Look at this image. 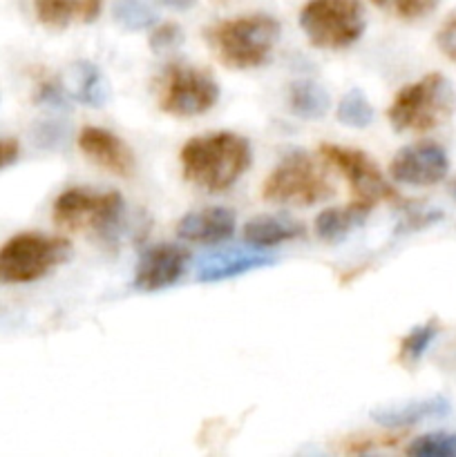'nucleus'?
Masks as SVG:
<instances>
[{
  "mask_svg": "<svg viewBox=\"0 0 456 457\" xmlns=\"http://www.w3.org/2000/svg\"><path fill=\"white\" fill-rule=\"evenodd\" d=\"M183 179L206 192L228 190L250 168L249 138L235 132H210L190 138L182 147Z\"/></svg>",
  "mask_w": 456,
  "mask_h": 457,
  "instance_id": "obj_1",
  "label": "nucleus"
},
{
  "mask_svg": "<svg viewBox=\"0 0 456 457\" xmlns=\"http://www.w3.org/2000/svg\"><path fill=\"white\" fill-rule=\"evenodd\" d=\"M282 27L268 13L228 18L206 29V40L217 52L219 61L232 70H253L271 58Z\"/></svg>",
  "mask_w": 456,
  "mask_h": 457,
  "instance_id": "obj_2",
  "label": "nucleus"
},
{
  "mask_svg": "<svg viewBox=\"0 0 456 457\" xmlns=\"http://www.w3.org/2000/svg\"><path fill=\"white\" fill-rule=\"evenodd\" d=\"M456 112V89L438 71L405 85L393 96L387 116L396 132H432Z\"/></svg>",
  "mask_w": 456,
  "mask_h": 457,
  "instance_id": "obj_3",
  "label": "nucleus"
},
{
  "mask_svg": "<svg viewBox=\"0 0 456 457\" xmlns=\"http://www.w3.org/2000/svg\"><path fill=\"white\" fill-rule=\"evenodd\" d=\"M72 245L63 237L22 232L0 248V284H31L70 259Z\"/></svg>",
  "mask_w": 456,
  "mask_h": 457,
  "instance_id": "obj_4",
  "label": "nucleus"
},
{
  "mask_svg": "<svg viewBox=\"0 0 456 457\" xmlns=\"http://www.w3.org/2000/svg\"><path fill=\"white\" fill-rule=\"evenodd\" d=\"M156 103L165 114L199 116L219 101V85L210 71L188 62H170L155 80Z\"/></svg>",
  "mask_w": 456,
  "mask_h": 457,
  "instance_id": "obj_5",
  "label": "nucleus"
},
{
  "mask_svg": "<svg viewBox=\"0 0 456 457\" xmlns=\"http://www.w3.org/2000/svg\"><path fill=\"white\" fill-rule=\"evenodd\" d=\"M300 27L320 49L351 47L365 34V7L360 0H308Z\"/></svg>",
  "mask_w": 456,
  "mask_h": 457,
  "instance_id": "obj_6",
  "label": "nucleus"
},
{
  "mask_svg": "<svg viewBox=\"0 0 456 457\" xmlns=\"http://www.w3.org/2000/svg\"><path fill=\"white\" fill-rule=\"evenodd\" d=\"M262 196L277 205H313L334 196V186L307 152H293L271 170Z\"/></svg>",
  "mask_w": 456,
  "mask_h": 457,
  "instance_id": "obj_7",
  "label": "nucleus"
},
{
  "mask_svg": "<svg viewBox=\"0 0 456 457\" xmlns=\"http://www.w3.org/2000/svg\"><path fill=\"white\" fill-rule=\"evenodd\" d=\"M125 201L119 192H94L89 187H70L54 201L52 219L56 226L74 232H97L107 237L123 217Z\"/></svg>",
  "mask_w": 456,
  "mask_h": 457,
  "instance_id": "obj_8",
  "label": "nucleus"
},
{
  "mask_svg": "<svg viewBox=\"0 0 456 457\" xmlns=\"http://www.w3.org/2000/svg\"><path fill=\"white\" fill-rule=\"evenodd\" d=\"M320 156L347 179L349 187L356 192L358 201H365L371 205H376L378 201H401L398 192L384 179L383 170L376 165V161L367 152L358 150V147L325 143V145H320Z\"/></svg>",
  "mask_w": 456,
  "mask_h": 457,
  "instance_id": "obj_9",
  "label": "nucleus"
},
{
  "mask_svg": "<svg viewBox=\"0 0 456 457\" xmlns=\"http://www.w3.org/2000/svg\"><path fill=\"white\" fill-rule=\"evenodd\" d=\"M450 172L445 147L434 141H418L401 147L389 165L393 181L402 186H436Z\"/></svg>",
  "mask_w": 456,
  "mask_h": 457,
  "instance_id": "obj_10",
  "label": "nucleus"
},
{
  "mask_svg": "<svg viewBox=\"0 0 456 457\" xmlns=\"http://www.w3.org/2000/svg\"><path fill=\"white\" fill-rule=\"evenodd\" d=\"M188 253L182 245L161 244L146 250L139 259L137 272H134V288L143 293H156V290L170 288L182 279L186 270Z\"/></svg>",
  "mask_w": 456,
  "mask_h": 457,
  "instance_id": "obj_11",
  "label": "nucleus"
},
{
  "mask_svg": "<svg viewBox=\"0 0 456 457\" xmlns=\"http://www.w3.org/2000/svg\"><path fill=\"white\" fill-rule=\"evenodd\" d=\"M79 147L92 163L98 168L107 170V172L116 174V177H132L137 170V159L134 152L130 150L128 143L114 132L103 128H85L79 134Z\"/></svg>",
  "mask_w": 456,
  "mask_h": 457,
  "instance_id": "obj_12",
  "label": "nucleus"
},
{
  "mask_svg": "<svg viewBox=\"0 0 456 457\" xmlns=\"http://www.w3.org/2000/svg\"><path fill=\"white\" fill-rule=\"evenodd\" d=\"M235 226L237 217L232 210L213 205L183 214L177 223V237L188 244H219L231 239Z\"/></svg>",
  "mask_w": 456,
  "mask_h": 457,
  "instance_id": "obj_13",
  "label": "nucleus"
},
{
  "mask_svg": "<svg viewBox=\"0 0 456 457\" xmlns=\"http://www.w3.org/2000/svg\"><path fill=\"white\" fill-rule=\"evenodd\" d=\"M61 85L72 101H79L83 105L94 107V110L107 105V101H110L112 89L106 74L89 61L72 62L63 71Z\"/></svg>",
  "mask_w": 456,
  "mask_h": 457,
  "instance_id": "obj_14",
  "label": "nucleus"
},
{
  "mask_svg": "<svg viewBox=\"0 0 456 457\" xmlns=\"http://www.w3.org/2000/svg\"><path fill=\"white\" fill-rule=\"evenodd\" d=\"M275 263V257L262 253H244V250H226L215 253L197 263L195 272L199 281H222L231 277L246 275L250 270H259Z\"/></svg>",
  "mask_w": 456,
  "mask_h": 457,
  "instance_id": "obj_15",
  "label": "nucleus"
},
{
  "mask_svg": "<svg viewBox=\"0 0 456 457\" xmlns=\"http://www.w3.org/2000/svg\"><path fill=\"white\" fill-rule=\"evenodd\" d=\"M103 0H34L36 18L45 27L65 29L74 25H88L101 16Z\"/></svg>",
  "mask_w": 456,
  "mask_h": 457,
  "instance_id": "obj_16",
  "label": "nucleus"
},
{
  "mask_svg": "<svg viewBox=\"0 0 456 457\" xmlns=\"http://www.w3.org/2000/svg\"><path fill=\"white\" fill-rule=\"evenodd\" d=\"M302 235V223L284 214H259L246 221L244 226V241L253 248H273V245L300 239Z\"/></svg>",
  "mask_w": 456,
  "mask_h": 457,
  "instance_id": "obj_17",
  "label": "nucleus"
},
{
  "mask_svg": "<svg viewBox=\"0 0 456 457\" xmlns=\"http://www.w3.org/2000/svg\"><path fill=\"white\" fill-rule=\"evenodd\" d=\"M450 402L445 397L436 395L429 397V400H418L410 402V404L402 406H383V409H374L369 413V418L374 420L380 427H411V424H418L423 420L432 418H445L450 415Z\"/></svg>",
  "mask_w": 456,
  "mask_h": 457,
  "instance_id": "obj_18",
  "label": "nucleus"
},
{
  "mask_svg": "<svg viewBox=\"0 0 456 457\" xmlns=\"http://www.w3.org/2000/svg\"><path fill=\"white\" fill-rule=\"evenodd\" d=\"M374 205L365 204V201H353V204L342 205V208H329L322 210L316 217V235L322 241L329 244H338V241L347 239L351 230H356L360 223L367 221Z\"/></svg>",
  "mask_w": 456,
  "mask_h": 457,
  "instance_id": "obj_19",
  "label": "nucleus"
},
{
  "mask_svg": "<svg viewBox=\"0 0 456 457\" xmlns=\"http://www.w3.org/2000/svg\"><path fill=\"white\" fill-rule=\"evenodd\" d=\"M289 107L300 119L317 120L329 112V92L316 80H295L289 87Z\"/></svg>",
  "mask_w": 456,
  "mask_h": 457,
  "instance_id": "obj_20",
  "label": "nucleus"
},
{
  "mask_svg": "<svg viewBox=\"0 0 456 457\" xmlns=\"http://www.w3.org/2000/svg\"><path fill=\"white\" fill-rule=\"evenodd\" d=\"M335 119L342 125H347V128H369L371 120H374V107H371L369 98H367V94L362 89L353 87L340 98Z\"/></svg>",
  "mask_w": 456,
  "mask_h": 457,
  "instance_id": "obj_21",
  "label": "nucleus"
},
{
  "mask_svg": "<svg viewBox=\"0 0 456 457\" xmlns=\"http://www.w3.org/2000/svg\"><path fill=\"white\" fill-rule=\"evenodd\" d=\"M438 320H429L425 324L411 328L405 337L401 339V348H398V360L405 366H414L423 360V355L427 353V348L432 346V342L438 335Z\"/></svg>",
  "mask_w": 456,
  "mask_h": 457,
  "instance_id": "obj_22",
  "label": "nucleus"
},
{
  "mask_svg": "<svg viewBox=\"0 0 456 457\" xmlns=\"http://www.w3.org/2000/svg\"><path fill=\"white\" fill-rule=\"evenodd\" d=\"M112 16L125 29L139 31L150 29L156 25V13L146 0H114L112 4Z\"/></svg>",
  "mask_w": 456,
  "mask_h": 457,
  "instance_id": "obj_23",
  "label": "nucleus"
},
{
  "mask_svg": "<svg viewBox=\"0 0 456 457\" xmlns=\"http://www.w3.org/2000/svg\"><path fill=\"white\" fill-rule=\"evenodd\" d=\"M407 453L414 457H456V436L454 433H425L411 440Z\"/></svg>",
  "mask_w": 456,
  "mask_h": 457,
  "instance_id": "obj_24",
  "label": "nucleus"
},
{
  "mask_svg": "<svg viewBox=\"0 0 456 457\" xmlns=\"http://www.w3.org/2000/svg\"><path fill=\"white\" fill-rule=\"evenodd\" d=\"M378 9L392 13V16L402 18V21H418L436 9L441 0H371Z\"/></svg>",
  "mask_w": 456,
  "mask_h": 457,
  "instance_id": "obj_25",
  "label": "nucleus"
},
{
  "mask_svg": "<svg viewBox=\"0 0 456 457\" xmlns=\"http://www.w3.org/2000/svg\"><path fill=\"white\" fill-rule=\"evenodd\" d=\"M183 40H186V34H183L177 22H161V25L152 27L148 43H150V49L155 54H170L177 52Z\"/></svg>",
  "mask_w": 456,
  "mask_h": 457,
  "instance_id": "obj_26",
  "label": "nucleus"
},
{
  "mask_svg": "<svg viewBox=\"0 0 456 457\" xmlns=\"http://www.w3.org/2000/svg\"><path fill=\"white\" fill-rule=\"evenodd\" d=\"M67 94L63 89L61 80H43L38 85V92H36V103L47 110H67Z\"/></svg>",
  "mask_w": 456,
  "mask_h": 457,
  "instance_id": "obj_27",
  "label": "nucleus"
},
{
  "mask_svg": "<svg viewBox=\"0 0 456 457\" xmlns=\"http://www.w3.org/2000/svg\"><path fill=\"white\" fill-rule=\"evenodd\" d=\"M436 43L438 49H441L450 61L456 62V12H452L450 16L443 21L441 29H438L436 34Z\"/></svg>",
  "mask_w": 456,
  "mask_h": 457,
  "instance_id": "obj_28",
  "label": "nucleus"
},
{
  "mask_svg": "<svg viewBox=\"0 0 456 457\" xmlns=\"http://www.w3.org/2000/svg\"><path fill=\"white\" fill-rule=\"evenodd\" d=\"M18 154H21V145L16 138H0V170L16 163Z\"/></svg>",
  "mask_w": 456,
  "mask_h": 457,
  "instance_id": "obj_29",
  "label": "nucleus"
},
{
  "mask_svg": "<svg viewBox=\"0 0 456 457\" xmlns=\"http://www.w3.org/2000/svg\"><path fill=\"white\" fill-rule=\"evenodd\" d=\"M61 141V129L54 123H45L36 129V143L43 147H54V141Z\"/></svg>",
  "mask_w": 456,
  "mask_h": 457,
  "instance_id": "obj_30",
  "label": "nucleus"
},
{
  "mask_svg": "<svg viewBox=\"0 0 456 457\" xmlns=\"http://www.w3.org/2000/svg\"><path fill=\"white\" fill-rule=\"evenodd\" d=\"M164 7H170V9H177V12H188V9H192L197 4V0H159Z\"/></svg>",
  "mask_w": 456,
  "mask_h": 457,
  "instance_id": "obj_31",
  "label": "nucleus"
},
{
  "mask_svg": "<svg viewBox=\"0 0 456 457\" xmlns=\"http://www.w3.org/2000/svg\"><path fill=\"white\" fill-rule=\"evenodd\" d=\"M450 195H452V199L456 201V179H454V181H452V186H450Z\"/></svg>",
  "mask_w": 456,
  "mask_h": 457,
  "instance_id": "obj_32",
  "label": "nucleus"
}]
</instances>
